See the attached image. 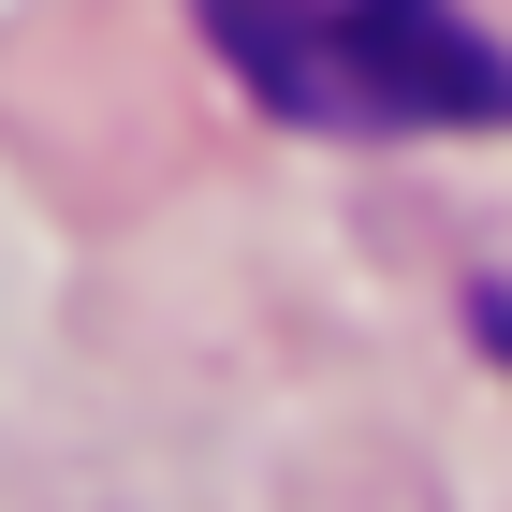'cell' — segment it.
<instances>
[{"label":"cell","instance_id":"1","mask_svg":"<svg viewBox=\"0 0 512 512\" xmlns=\"http://www.w3.org/2000/svg\"><path fill=\"white\" fill-rule=\"evenodd\" d=\"M205 44L308 132H469L512 118V59L454 0H191Z\"/></svg>","mask_w":512,"mask_h":512}]
</instances>
